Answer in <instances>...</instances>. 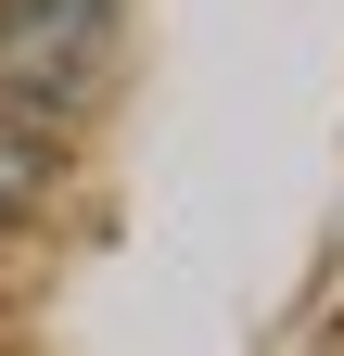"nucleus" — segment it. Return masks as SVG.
<instances>
[]
</instances>
